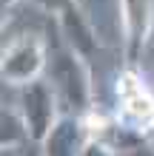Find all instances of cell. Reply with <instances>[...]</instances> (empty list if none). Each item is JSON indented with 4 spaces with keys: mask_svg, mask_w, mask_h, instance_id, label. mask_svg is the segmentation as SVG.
Here are the masks:
<instances>
[{
    "mask_svg": "<svg viewBox=\"0 0 154 156\" xmlns=\"http://www.w3.org/2000/svg\"><path fill=\"white\" fill-rule=\"evenodd\" d=\"M17 3V0H3V6H14Z\"/></svg>",
    "mask_w": 154,
    "mask_h": 156,
    "instance_id": "10",
    "label": "cell"
},
{
    "mask_svg": "<svg viewBox=\"0 0 154 156\" xmlns=\"http://www.w3.org/2000/svg\"><path fill=\"white\" fill-rule=\"evenodd\" d=\"M37 9H43L46 14H51V17H57V14H63L66 9H71L77 3V0H32Z\"/></svg>",
    "mask_w": 154,
    "mask_h": 156,
    "instance_id": "8",
    "label": "cell"
},
{
    "mask_svg": "<svg viewBox=\"0 0 154 156\" xmlns=\"http://www.w3.org/2000/svg\"><path fill=\"white\" fill-rule=\"evenodd\" d=\"M117 122L143 136L154 128V94L137 66H123L117 77Z\"/></svg>",
    "mask_w": 154,
    "mask_h": 156,
    "instance_id": "3",
    "label": "cell"
},
{
    "mask_svg": "<svg viewBox=\"0 0 154 156\" xmlns=\"http://www.w3.org/2000/svg\"><path fill=\"white\" fill-rule=\"evenodd\" d=\"M46 80L51 82L57 94L63 114H77L86 116L94 111V88H92V71L88 60L66 45L60 34H54V43H49V66H46Z\"/></svg>",
    "mask_w": 154,
    "mask_h": 156,
    "instance_id": "1",
    "label": "cell"
},
{
    "mask_svg": "<svg viewBox=\"0 0 154 156\" xmlns=\"http://www.w3.org/2000/svg\"><path fill=\"white\" fill-rule=\"evenodd\" d=\"M92 142L86 119L77 114H63L49 136L40 142V156H83L86 145Z\"/></svg>",
    "mask_w": 154,
    "mask_h": 156,
    "instance_id": "6",
    "label": "cell"
},
{
    "mask_svg": "<svg viewBox=\"0 0 154 156\" xmlns=\"http://www.w3.org/2000/svg\"><path fill=\"white\" fill-rule=\"evenodd\" d=\"M54 29H57V34L66 40V45H71L83 60H92L97 54V48H100L97 34L92 29V23H88V17L83 14L80 3H74L71 9H66L63 14L54 17Z\"/></svg>",
    "mask_w": 154,
    "mask_h": 156,
    "instance_id": "7",
    "label": "cell"
},
{
    "mask_svg": "<svg viewBox=\"0 0 154 156\" xmlns=\"http://www.w3.org/2000/svg\"><path fill=\"white\" fill-rule=\"evenodd\" d=\"M146 139H148V145H151V148H154V128H151V131L146 133Z\"/></svg>",
    "mask_w": 154,
    "mask_h": 156,
    "instance_id": "9",
    "label": "cell"
},
{
    "mask_svg": "<svg viewBox=\"0 0 154 156\" xmlns=\"http://www.w3.org/2000/svg\"><path fill=\"white\" fill-rule=\"evenodd\" d=\"M123 66H137L154 31V0H120Z\"/></svg>",
    "mask_w": 154,
    "mask_h": 156,
    "instance_id": "5",
    "label": "cell"
},
{
    "mask_svg": "<svg viewBox=\"0 0 154 156\" xmlns=\"http://www.w3.org/2000/svg\"><path fill=\"white\" fill-rule=\"evenodd\" d=\"M49 66V40L37 34H23L14 37L9 45H3L0 57V77L12 88H23L29 82L40 80Z\"/></svg>",
    "mask_w": 154,
    "mask_h": 156,
    "instance_id": "2",
    "label": "cell"
},
{
    "mask_svg": "<svg viewBox=\"0 0 154 156\" xmlns=\"http://www.w3.org/2000/svg\"><path fill=\"white\" fill-rule=\"evenodd\" d=\"M17 111H20L26 128H29V136L34 145H40L49 136V131L57 125V119L63 116V105L57 94H54L51 82L46 77L29 82V85L20 88V97H17Z\"/></svg>",
    "mask_w": 154,
    "mask_h": 156,
    "instance_id": "4",
    "label": "cell"
}]
</instances>
